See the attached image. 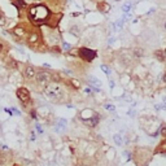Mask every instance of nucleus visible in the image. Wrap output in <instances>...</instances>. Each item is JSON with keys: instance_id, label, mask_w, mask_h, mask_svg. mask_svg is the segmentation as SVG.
Returning <instances> with one entry per match:
<instances>
[{"instance_id": "obj_1", "label": "nucleus", "mask_w": 166, "mask_h": 166, "mask_svg": "<svg viewBox=\"0 0 166 166\" xmlns=\"http://www.w3.org/2000/svg\"><path fill=\"white\" fill-rule=\"evenodd\" d=\"M27 16L29 20L33 23L40 25V23L47 22V20L51 17V13H49V9L44 4H35V5H31L29 8Z\"/></svg>"}, {"instance_id": "obj_2", "label": "nucleus", "mask_w": 166, "mask_h": 166, "mask_svg": "<svg viewBox=\"0 0 166 166\" xmlns=\"http://www.w3.org/2000/svg\"><path fill=\"white\" fill-rule=\"evenodd\" d=\"M43 91H44V95L53 103H61L64 100L65 95H66L64 87L60 85L59 82H51V83H48L43 88Z\"/></svg>"}, {"instance_id": "obj_3", "label": "nucleus", "mask_w": 166, "mask_h": 166, "mask_svg": "<svg viewBox=\"0 0 166 166\" xmlns=\"http://www.w3.org/2000/svg\"><path fill=\"white\" fill-rule=\"evenodd\" d=\"M35 82H37V85H39L40 87L44 88L48 83H51V82H52V73H49V71H47V70L37 71Z\"/></svg>"}, {"instance_id": "obj_4", "label": "nucleus", "mask_w": 166, "mask_h": 166, "mask_svg": "<svg viewBox=\"0 0 166 166\" xmlns=\"http://www.w3.org/2000/svg\"><path fill=\"white\" fill-rule=\"evenodd\" d=\"M16 95H17L18 100L21 101V104L23 105V108H27L29 104L31 103V96H30V92H29L27 88L25 87H21L16 91Z\"/></svg>"}, {"instance_id": "obj_5", "label": "nucleus", "mask_w": 166, "mask_h": 166, "mask_svg": "<svg viewBox=\"0 0 166 166\" xmlns=\"http://www.w3.org/2000/svg\"><path fill=\"white\" fill-rule=\"evenodd\" d=\"M78 56L81 57L83 61L91 62L96 57V51L90 49V48H87V47H83V48H79L78 49Z\"/></svg>"}, {"instance_id": "obj_6", "label": "nucleus", "mask_w": 166, "mask_h": 166, "mask_svg": "<svg viewBox=\"0 0 166 166\" xmlns=\"http://www.w3.org/2000/svg\"><path fill=\"white\" fill-rule=\"evenodd\" d=\"M35 75H37V69H35L34 66H31V65L26 66L25 70H23V77H25V79L33 81V79H35Z\"/></svg>"}, {"instance_id": "obj_7", "label": "nucleus", "mask_w": 166, "mask_h": 166, "mask_svg": "<svg viewBox=\"0 0 166 166\" xmlns=\"http://www.w3.org/2000/svg\"><path fill=\"white\" fill-rule=\"evenodd\" d=\"M100 118H101V117L99 115V113H93V115L90 117L88 119H83V123H86L90 127H95V126H97V123L100 122Z\"/></svg>"}, {"instance_id": "obj_8", "label": "nucleus", "mask_w": 166, "mask_h": 166, "mask_svg": "<svg viewBox=\"0 0 166 166\" xmlns=\"http://www.w3.org/2000/svg\"><path fill=\"white\" fill-rule=\"evenodd\" d=\"M39 40H40V35H39V33H37V31H31L30 34L27 35V43L30 45L38 44Z\"/></svg>"}, {"instance_id": "obj_9", "label": "nucleus", "mask_w": 166, "mask_h": 166, "mask_svg": "<svg viewBox=\"0 0 166 166\" xmlns=\"http://www.w3.org/2000/svg\"><path fill=\"white\" fill-rule=\"evenodd\" d=\"M97 9L101 13H108V12L110 11V5L108 3H105V1H99L97 3Z\"/></svg>"}, {"instance_id": "obj_10", "label": "nucleus", "mask_w": 166, "mask_h": 166, "mask_svg": "<svg viewBox=\"0 0 166 166\" xmlns=\"http://www.w3.org/2000/svg\"><path fill=\"white\" fill-rule=\"evenodd\" d=\"M155 153H161V155H166V139L163 141H161L158 144L157 149L155 151Z\"/></svg>"}, {"instance_id": "obj_11", "label": "nucleus", "mask_w": 166, "mask_h": 166, "mask_svg": "<svg viewBox=\"0 0 166 166\" xmlns=\"http://www.w3.org/2000/svg\"><path fill=\"white\" fill-rule=\"evenodd\" d=\"M155 57L158 60V61H161V62L165 61V60H166V57H165V52L161 51V49H157V51L155 52Z\"/></svg>"}, {"instance_id": "obj_12", "label": "nucleus", "mask_w": 166, "mask_h": 166, "mask_svg": "<svg viewBox=\"0 0 166 166\" xmlns=\"http://www.w3.org/2000/svg\"><path fill=\"white\" fill-rule=\"evenodd\" d=\"M13 34H16L17 37H21V38H22L23 35L26 34V30H25L23 27H21V26H17V27H16V29L13 30Z\"/></svg>"}, {"instance_id": "obj_13", "label": "nucleus", "mask_w": 166, "mask_h": 166, "mask_svg": "<svg viewBox=\"0 0 166 166\" xmlns=\"http://www.w3.org/2000/svg\"><path fill=\"white\" fill-rule=\"evenodd\" d=\"M70 33L74 34L75 37H79V35H81V27H79L78 25H73L70 27Z\"/></svg>"}, {"instance_id": "obj_14", "label": "nucleus", "mask_w": 166, "mask_h": 166, "mask_svg": "<svg viewBox=\"0 0 166 166\" xmlns=\"http://www.w3.org/2000/svg\"><path fill=\"white\" fill-rule=\"evenodd\" d=\"M132 53H134V56H135L136 59H140V57L144 56V49L143 48H135Z\"/></svg>"}, {"instance_id": "obj_15", "label": "nucleus", "mask_w": 166, "mask_h": 166, "mask_svg": "<svg viewBox=\"0 0 166 166\" xmlns=\"http://www.w3.org/2000/svg\"><path fill=\"white\" fill-rule=\"evenodd\" d=\"M68 83H69V85H70L73 88H75V90H79V88H81V82L77 81V79H70V81H69Z\"/></svg>"}, {"instance_id": "obj_16", "label": "nucleus", "mask_w": 166, "mask_h": 166, "mask_svg": "<svg viewBox=\"0 0 166 166\" xmlns=\"http://www.w3.org/2000/svg\"><path fill=\"white\" fill-rule=\"evenodd\" d=\"M113 139H114V143L117 144V145H122V143H123V141H122V136L119 135V134H115V135L113 136Z\"/></svg>"}, {"instance_id": "obj_17", "label": "nucleus", "mask_w": 166, "mask_h": 166, "mask_svg": "<svg viewBox=\"0 0 166 166\" xmlns=\"http://www.w3.org/2000/svg\"><path fill=\"white\" fill-rule=\"evenodd\" d=\"M7 25V17L3 12H0V26H5Z\"/></svg>"}, {"instance_id": "obj_18", "label": "nucleus", "mask_w": 166, "mask_h": 166, "mask_svg": "<svg viewBox=\"0 0 166 166\" xmlns=\"http://www.w3.org/2000/svg\"><path fill=\"white\" fill-rule=\"evenodd\" d=\"M158 132L161 134V136H163V138H166V125L161 123L160 129H158Z\"/></svg>"}, {"instance_id": "obj_19", "label": "nucleus", "mask_w": 166, "mask_h": 166, "mask_svg": "<svg viewBox=\"0 0 166 166\" xmlns=\"http://www.w3.org/2000/svg\"><path fill=\"white\" fill-rule=\"evenodd\" d=\"M8 66H9V68H12V69H16V68L18 66V64H17L16 61H14L13 59H9V60H8Z\"/></svg>"}, {"instance_id": "obj_20", "label": "nucleus", "mask_w": 166, "mask_h": 166, "mask_svg": "<svg viewBox=\"0 0 166 166\" xmlns=\"http://www.w3.org/2000/svg\"><path fill=\"white\" fill-rule=\"evenodd\" d=\"M5 51H7V45H5V43H4L3 40H0V55H3Z\"/></svg>"}, {"instance_id": "obj_21", "label": "nucleus", "mask_w": 166, "mask_h": 166, "mask_svg": "<svg viewBox=\"0 0 166 166\" xmlns=\"http://www.w3.org/2000/svg\"><path fill=\"white\" fill-rule=\"evenodd\" d=\"M131 7H132V5H131V3H126L123 7H122V11H123L125 13H129L130 9H131Z\"/></svg>"}, {"instance_id": "obj_22", "label": "nucleus", "mask_w": 166, "mask_h": 166, "mask_svg": "<svg viewBox=\"0 0 166 166\" xmlns=\"http://www.w3.org/2000/svg\"><path fill=\"white\" fill-rule=\"evenodd\" d=\"M5 163V156L3 155V152L0 151V166H3Z\"/></svg>"}, {"instance_id": "obj_23", "label": "nucleus", "mask_w": 166, "mask_h": 166, "mask_svg": "<svg viewBox=\"0 0 166 166\" xmlns=\"http://www.w3.org/2000/svg\"><path fill=\"white\" fill-rule=\"evenodd\" d=\"M104 108H105L107 110H110V112H113V110L115 109V107H114L113 104H105V105H104Z\"/></svg>"}, {"instance_id": "obj_24", "label": "nucleus", "mask_w": 166, "mask_h": 166, "mask_svg": "<svg viewBox=\"0 0 166 166\" xmlns=\"http://www.w3.org/2000/svg\"><path fill=\"white\" fill-rule=\"evenodd\" d=\"M101 70H103V71H105V73H107L108 75H109V74H110V69L108 68L107 65H101Z\"/></svg>"}, {"instance_id": "obj_25", "label": "nucleus", "mask_w": 166, "mask_h": 166, "mask_svg": "<svg viewBox=\"0 0 166 166\" xmlns=\"http://www.w3.org/2000/svg\"><path fill=\"white\" fill-rule=\"evenodd\" d=\"M161 107H162V109L166 110V97L162 99V103H161Z\"/></svg>"}, {"instance_id": "obj_26", "label": "nucleus", "mask_w": 166, "mask_h": 166, "mask_svg": "<svg viewBox=\"0 0 166 166\" xmlns=\"http://www.w3.org/2000/svg\"><path fill=\"white\" fill-rule=\"evenodd\" d=\"M62 47H64L65 49H70L71 45H70V44H68V43H62Z\"/></svg>"}, {"instance_id": "obj_27", "label": "nucleus", "mask_w": 166, "mask_h": 166, "mask_svg": "<svg viewBox=\"0 0 166 166\" xmlns=\"http://www.w3.org/2000/svg\"><path fill=\"white\" fill-rule=\"evenodd\" d=\"M162 79H163V82H165V83H166V73H165V74H163V77H162Z\"/></svg>"}, {"instance_id": "obj_28", "label": "nucleus", "mask_w": 166, "mask_h": 166, "mask_svg": "<svg viewBox=\"0 0 166 166\" xmlns=\"http://www.w3.org/2000/svg\"><path fill=\"white\" fill-rule=\"evenodd\" d=\"M163 52H165V57H166V49H165V51H163Z\"/></svg>"}, {"instance_id": "obj_29", "label": "nucleus", "mask_w": 166, "mask_h": 166, "mask_svg": "<svg viewBox=\"0 0 166 166\" xmlns=\"http://www.w3.org/2000/svg\"><path fill=\"white\" fill-rule=\"evenodd\" d=\"M165 29H166V22H165Z\"/></svg>"}]
</instances>
